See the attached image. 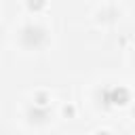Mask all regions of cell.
Segmentation results:
<instances>
[{
  "label": "cell",
  "instance_id": "52a82bcc",
  "mask_svg": "<svg viewBox=\"0 0 135 135\" xmlns=\"http://www.w3.org/2000/svg\"><path fill=\"white\" fill-rule=\"evenodd\" d=\"M95 135H112V133H110V131H97Z\"/></svg>",
  "mask_w": 135,
  "mask_h": 135
},
{
  "label": "cell",
  "instance_id": "3957f363",
  "mask_svg": "<svg viewBox=\"0 0 135 135\" xmlns=\"http://www.w3.org/2000/svg\"><path fill=\"white\" fill-rule=\"evenodd\" d=\"M49 101H51V97L46 91H38L34 95V108H49Z\"/></svg>",
  "mask_w": 135,
  "mask_h": 135
},
{
  "label": "cell",
  "instance_id": "5b68a950",
  "mask_svg": "<svg viewBox=\"0 0 135 135\" xmlns=\"http://www.w3.org/2000/svg\"><path fill=\"white\" fill-rule=\"evenodd\" d=\"M74 114H76V108H74V105H70V103L63 105V116H65V118H74Z\"/></svg>",
  "mask_w": 135,
  "mask_h": 135
},
{
  "label": "cell",
  "instance_id": "277c9868",
  "mask_svg": "<svg viewBox=\"0 0 135 135\" xmlns=\"http://www.w3.org/2000/svg\"><path fill=\"white\" fill-rule=\"evenodd\" d=\"M30 116H32V120H44L49 116V112H46V108H34V110H30Z\"/></svg>",
  "mask_w": 135,
  "mask_h": 135
},
{
  "label": "cell",
  "instance_id": "8992f818",
  "mask_svg": "<svg viewBox=\"0 0 135 135\" xmlns=\"http://www.w3.org/2000/svg\"><path fill=\"white\" fill-rule=\"evenodd\" d=\"M42 6H44V2H27V8H32V11H38Z\"/></svg>",
  "mask_w": 135,
  "mask_h": 135
},
{
  "label": "cell",
  "instance_id": "6da1fadb",
  "mask_svg": "<svg viewBox=\"0 0 135 135\" xmlns=\"http://www.w3.org/2000/svg\"><path fill=\"white\" fill-rule=\"evenodd\" d=\"M129 89L127 86H112L103 91V103L105 105H127L129 103Z\"/></svg>",
  "mask_w": 135,
  "mask_h": 135
},
{
  "label": "cell",
  "instance_id": "7a4b0ae2",
  "mask_svg": "<svg viewBox=\"0 0 135 135\" xmlns=\"http://www.w3.org/2000/svg\"><path fill=\"white\" fill-rule=\"evenodd\" d=\"M44 38H46V34L40 25H25L21 30V40L25 46H40L44 42Z\"/></svg>",
  "mask_w": 135,
  "mask_h": 135
}]
</instances>
